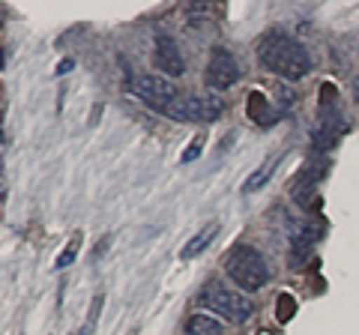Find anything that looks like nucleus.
<instances>
[{"mask_svg": "<svg viewBox=\"0 0 359 335\" xmlns=\"http://www.w3.org/2000/svg\"><path fill=\"white\" fill-rule=\"evenodd\" d=\"M257 60L264 63V69H269L276 78H285V81H299L311 72L309 48L282 30L264 33L257 42Z\"/></svg>", "mask_w": 359, "mask_h": 335, "instance_id": "obj_1", "label": "nucleus"}, {"mask_svg": "<svg viewBox=\"0 0 359 335\" xmlns=\"http://www.w3.org/2000/svg\"><path fill=\"white\" fill-rule=\"evenodd\" d=\"M224 270H228L231 282L237 287H243L245 294L261 290L269 278L266 261L261 258V252L252 249V245H233V249L224 254Z\"/></svg>", "mask_w": 359, "mask_h": 335, "instance_id": "obj_2", "label": "nucleus"}, {"mask_svg": "<svg viewBox=\"0 0 359 335\" xmlns=\"http://www.w3.org/2000/svg\"><path fill=\"white\" fill-rule=\"evenodd\" d=\"M201 306L216 311V315L228 323H245L255 315V303L243 294V290H233L228 285L216 282V278L207 282L204 290H201Z\"/></svg>", "mask_w": 359, "mask_h": 335, "instance_id": "obj_3", "label": "nucleus"}, {"mask_svg": "<svg viewBox=\"0 0 359 335\" xmlns=\"http://www.w3.org/2000/svg\"><path fill=\"white\" fill-rule=\"evenodd\" d=\"M129 93L135 99H141L144 105H150L153 111H165L174 105V99L180 96L177 93V87L171 84V78H165V75H156V72H138V75H129Z\"/></svg>", "mask_w": 359, "mask_h": 335, "instance_id": "obj_4", "label": "nucleus"}, {"mask_svg": "<svg viewBox=\"0 0 359 335\" xmlns=\"http://www.w3.org/2000/svg\"><path fill=\"white\" fill-rule=\"evenodd\" d=\"M222 111H224V102L216 93H201V96L180 93L165 114L177 123H216L222 117Z\"/></svg>", "mask_w": 359, "mask_h": 335, "instance_id": "obj_5", "label": "nucleus"}, {"mask_svg": "<svg viewBox=\"0 0 359 335\" xmlns=\"http://www.w3.org/2000/svg\"><path fill=\"white\" fill-rule=\"evenodd\" d=\"M204 78H207V84L212 87V90H231V87L240 81V66H237V60H233V54L228 48H222V46L212 48Z\"/></svg>", "mask_w": 359, "mask_h": 335, "instance_id": "obj_6", "label": "nucleus"}, {"mask_svg": "<svg viewBox=\"0 0 359 335\" xmlns=\"http://www.w3.org/2000/svg\"><path fill=\"white\" fill-rule=\"evenodd\" d=\"M153 66L165 78H183L186 60H183V54H180V46H177L174 36H168V33H159V36H156V42H153Z\"/></svg>", "mask_w": 359, "mask_h": 335, "instance_id": "obj_7", "label": "nucleus"}, {"mask_svg": "<svg viewBox=\"0 0 359 335\" xmlns=\"http://www.w3.org/2000/svg\"><path fill=\"white\" fill-rule=\"evenodd\" d=\"M216 237H219V225L212 221V225H207L204 231H198L195 237L183 245V252H180V261H192V258H198V254L204 252L207 245H210L212 240H216Z\"/></svg>", "mask_w": 359, "mask_h": 335, "instance_id": "obj_8", "label": "nucleus"}, {"mask_svg": "<svg viewBox=\"0 0 359 335\" xmlns=\"http://www.w3.org/2000/svg\"><path fill=\"white\" fill-rule=\"evenodd\" d=\"M183 335H224V323L212 315H192L186 320Z\"/></svg>", "mask_w": 359, "mask_h": 335, "instance_id": "obj_9", "label": "nucleus"}, {"mask_svg": "<svg viewBox=\"0 0 359 335\" xmlns=\"http://www.w3.org/2000/svg\"><path fill=\"white\" fill-rule=\"evenodd\" d=\"M245 108H249V117L255 123H261V126H269V123H276V117H278V111L269 108L264 93H249V105Z\"/></svg>", "mask_w": 359, "mask_h": 335, "instance_id": "obj_10", "label": "nucleus"}, {"mask_svg": "<svg viewBox=\"0 0 359 335\" xmlns=\"http://www.w3.org/2000/svg\"><path fill=\"white\" fill-rule=\"evenodd\" d=\"M276 162H278V159H266V162H264V165L257 168V171L249 177V180L243 183V192H249V195H252V192H257V189H264V186H266V180H269V174H273Z\"/></svg>", "mask_w": 359, "mask_h": 335, "instance_id": "obj_11", "label": "nucleus"}, {"mask_svg": "<svg viewBox=\"0 0 359 335\" xmlns=\"http://www.w3.org/2000/svg\"><path fill=\"white\" fill-rule=\"evenodd\" d=\"M318 240H320V225L302 228V231H297V233H294V252H309Z\"/></svg>", "mask_w": 359, "mask_h": 335, "instance_id": "obj_12", "label": "nucleus"}, {"mask_svg": "<svg viewBox=\"0 0 359 335\" xmlns=\"http://www.w3.org/2000/svg\"><path fill=\"white\" fill-rule=\"evenodd\" d=\"M78 245H81V237H78V233H75V237L69 240V245H66V249L60 252V258H57V264H54V266H57V270H66V266H72V261H75V254H78Z\"/></svg>", "mask_w": 359, "mask_h": 335, "instance_id": "obj_13", "label": "nucleus"}, {"mask_svg": "<svg viewBox=\"0 0 359 335\" xmlns=\"http://www.w3.org/2000/svg\"><path fill=\"white\" fill-rule=\"evenodd\" d=\"M290 315H294V296L282 294V296H278V317H282V320H290Z\"/></svg>", "mask_w": 359, "mask_h": 335, "instance_id": "obj_14", "label": "nucleus"}, {"mask_svg": "<svg viewBox=\"0 0 359 335\" xmlns=\"http://www.w3.org/2000/svg\"><path fill=\"white\" fill-rule=\"evenodd\" d=\"M201 147H204V138H201V135H198V138L192 141V147H189V150L183 153V162H192V159H195V156L201 153Z\"/></svg>", "mask_w": 359, "mask_h": 335, "instance_id": "obj_15", "label": "nucleus"}, {"mask_svg": "<svg viewBox=\"0 0 359 335\" xmlns=\"http://www.w3.org/2000/svg\"><path fill=\"white\" fill-rule=\"evenodd\" d=\"M66 69H72V60H63V63L57 66V72H66Z\"/></svg>", "mask_w": 359, "mask_h": 335, "instance_id": "obj_16", "label": "nucleus"}, {"mask_svg": "<svg viewBox=\"0 0 359 335\" xmlns=\"http://www.w3.org/2000/svg\"><path fill=\"white\" fill-rule=\"evenodd\" d=\"M353 96H356V102H359V75L353 78Z\"/></svg>", "mask_w": 359, "mask_h": 335, "instance_id": "obj_17", "label": "nucleus"}, {"mask_svg": "<svg viewBox=\"0 0 359 335\" xmlns=\"http://www.w3.org/2000/svg\"><path fill=\"white\" fill-rule=\"evenodd\" d=\"M87 332H90V327H84V329H75L72 335H87Z\"/></svg>", "mask_w": 359, "mask_h": 335, "instance_id": "obj_18", "label": "nucleus"}]
</instances>
